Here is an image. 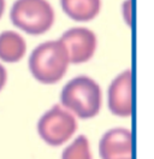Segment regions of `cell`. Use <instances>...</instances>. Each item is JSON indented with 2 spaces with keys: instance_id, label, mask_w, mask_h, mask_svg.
<instances>
[{
  "instance_id": "30bf717a",
  "label": "cell",
  "mask_w": 154,
  "mask_h": 159,
  "mask_svg": "<svg viewBox=\"0 0 154 159\" xmlns=\"http://www.w3.org/2000/svg\"><path fill=\"white\" fill-rule=\"evenodd\" d=\"M61 159H93L90 141L86 135H77L61 152Z\"/></svg>"
},
{
  "instance_id": "6da1fadb",
  "label": "cell",
  "mask_w": 154,
  "mask_h": 159,
  "mask_svg": "<svg viewBox=\"0 0 154 159\" xmlns=\"http://www.w3.org/2000/svg\"><path fill=\"white\" fill-rule=\"evenodd\" d=\"M59 104L76 118L92 119L101 111L102 89L90 76H75L63 87Z\"/></svg>"
},
{
  "instance_id": "7c38bea8",
  "label": "cell",
  "mask_w": 154,
  "mask_h": 159,
  "mask_svg": "<svg viewBox=\"0 0 154 159\" xmlns=\"http://www.w3.org/2000/svg\"><path fill=\"white\" fill-rule=\"evenodd\" d=\"M7 79H9L7 70L2 65V63L0 61V92H2V89L6 87V84H7Z\"/></svg>"
},
{
  "instance_id": "277c9868",
  "label": "cell",
  "mask_w": 154,
  "mask_h": 159,
  "mask_svg": "<svg viewBox=\"0 0 154 159\" xmlns=\"http://www.w3.org/2000/svg\"><path fill=\"white\" fill-rule=\"evenodd\" d=\"M77 118L60 104H54L38 118L36 131L38 138L51 147H60L74 138Z\"/></svg>"
},
{
  "instance_id": "9c48e42d",
  "label": "cell",
  "mask_w": 154,
  "mask_h": 159,
  "mask_svg": "<svg viewBox=\"0 0 154 159\" xmlns=\"http://www.w3.org/2000/svg\"><path fill=\"white\" fill-rule=\"evenodd\" d=\"M60 6L70 20L86 23L99 16L102 0H60Z\"/></svg>"
},
{
  "instance_id": "ba28073f",
  "label": "cell",
  "mask_w": 154,
  "mask_h": 159,
  "mask_svg": "<svg viewBox=\"0 0 154 159\" xmlns=\"http://www.w3.org/2000/svg\"><path fill=\"white\" fill-rule=\"evenodd\" d=\"M27 54L25 39L15 30H4L0 33V61L15 64Z\"/></svg>"
},
{
  "instance_id": "3957f363",
  "label": "cell",
  "mask_w": 154,
  "mask_h": 159,
  "mask_svg": "<svg viewBox=\"0 0 154 159\" xmlns=\"http://www.w3.org/2000/svg\"><path fill=\"white\" fill-rule=\"evenodd\" d=\"M10 20L20 31L38 36L53 27L56 12L48 0H15L10 10Z\"/></svg>"
},
{
  "instance_id": "8992f818",
  "label": "cell",
  "mask_w": 154,
  "mask_h": 159,
  "mask_svg": "<svg viewBox=\"0 0 154 159\" xmlns=\"http://www.w3.org/2000/svg\"><path fill=\"white\" fill-rule=\"evenodd\" d=\"M107 106L110 112L119 118L133 115V72L125 69L111 81L107 89Z\"/></svg>"
},
{
  "instance_id": "52a82bcc",
  "label": "cell",
  "mask_w": 154,
  "mask_h": 159,
  "mask_svg": "<svg viewBox=\"0 0 154 159\" xmlns=\"http://www.w3.org/2000/svg\"><path fill=\"white\" fill-rule=\"evenodd\" d=\"M100 159H133V133L125 127H115L99 141Z\"/></svg>"
},
{
  "instance_id": "4fadbf2b",
  "label": "cell",
  "mask_w": 154,
  "mask_h": 159,
  "mask_svg": "<svg viewBox=\"0 0 154 159\" xmlns=\"http://www.w3.org/2000/svg\"><path fill=\"white\" fill-rule=\"evenodd\" d=\"M5 9H6V0H0V20L5 12Z\"/></svg>"
},
{
  "instance_id": "5b68a950",
  "label": "cell",
  "mask_w": 154,
  "mask_h": 159,
  "mask_svg": "<svg viewBox=\"0 0 154 159\" xmlns=\"http://www.w3.org/2000/svg\"><path fill=\"white\" fill-rule=\"evenodd\" d=\"M59 40L64 43L70 64H84L93 59L97 50V36L89 28L74 27L65 30Z\"/></svg>"
},
{
  "instance_id": "7a4b0ae2",
  "label": "cell",
  "mask_w": 154,
  "mask_h": 159,
  "mask_svg": "<svg viewBox=\"0 0 154 159\" xmlns=\"http://www.w3.org/2000/svg\"><path fill=\"white\" fill-rule=\"evenodd\" d=\"M70 66L69 56L60 40H49L38 45L31 51L28 69L41 84H56L66 75Z\"/></svg>"
},
{
  "instance_id": "8fae6325",
  "label": "cell",
  "mask_w": 154,
  "mask_h": 159,
  "mask_svg": "<svg viewBox=\"0 0 154 159\" xmlns=\"http://www.w3.org/2000/svg\"><path fill=\"white\" fill-rule=\"evenodd\" d=\"M131 0H124L122 5V12H123V18L124 22L130 27L131 25Z\"/></svg>"
}]
</instances>
